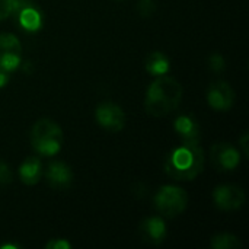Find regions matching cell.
I'll use <instances>...</instances> for the list:
<instances>
[{
    "instance_id": "20",
    "label": "cell",
    "mask_w": 249,
    "mask_h": 249,
    "mask_svg": "<svg viewBox=\"0 0 249 249\" xmlns=\"http://www.w3.org/2000/svg\"><path fill=\"white\" fill-rule=\"evenodd\" d=\"M71 244L63 238H54L45 244V249H70Z\"/></svg>"
},
{
    "instance_id": "1",
    "label": "cell",
    "mask_w": 249,
    "mask_h": 249,
    "mask_svg": "<svg viewBox=\"0 0 249 249\" xmlns=\"http://www.w3.org/2000/svg\"><path fill=\"white\" fill-rule=\"evenodd\" d=\"M204 160V150L198 143L182 142L168 153L163 169L174 181H193L203 172Z\"/></svg>"
},
{
    "instance_id": "3",
    "label": "cell",
    "mask_w": 249,
    "mask_h": 249,
    "mask_svg": "<svg viewBox=\"0 0 249 249\" xmlns=\"http://www.w3.org/2000/svg\"><path fill=\"white\" fill-rule=\"evenodd\" d=\"M29 142L38 155L55 156L63 147V130L54 120L39 118L31 128Z\"/></svg>"
},
{
    "instance_id": "4",
    "label": "cell",
    "mask_w": 249,
    "mask_h": 249,
    "mask_svg": "<svg viewBox=\"0 0 249 249\" xmlns=\"http://www.w3.org/2000/svg\"><path fill=\"white\" fill-rule=\"evenodd\" d=\"M188 206V194L177 185L160 187L153 197V207L165 219H174L185 212Z\"/></svg>"
},
{
    "instance_id": "18",
    "label": "cell",
    "mask_w": 249,
    "mask_h": 249,
    "mask_svg": "<svg viewBox=\"0 0 249 249\" xmlns=\"http://www.w3.org/2000/svg\"><path fill=\"white\" fill-rule=\"evenodd\" d=\"M158 6L155 0H139L137 3V13L142 18H150L156 12Z\"/></svg>"
},
{
    "instance_id": "19",
    "label": "cell",
    "mask_w": 249,
    "mask_h": 249,
    "mask_svg": "<svg viewBox=\"0 0 249 249\" xmlns=\"http://www.w3.org/2000/svg\"><path fill=\"white\" fill-rule=\"evenodd\" d=\"M13 181V172L7 163L0 160V185H7Z\"/></svg>"
},
{
    "instance_id": "14",
    "label": "cell",
    "mask_w": 249,
    "mask_h": 249,
    "mask_svg": "<svg viewBox=\"0 0 249 249\" xmlns=\"http://www.w3.org/2000/svg\"><path fill=\"white\" fill-rule=\"evenodd\" d=\"M18 175L22 184L35 185L39 182L42 177V163L36 156H28L19 166Z\"/></svg>"
},
{
    "instance_id": "15",
    "label": "cell",
    "mask_w": 249,
    "mask_h": 249,
    "mask_svg": "<svg viewBox=\"0 0 249 249\" xmlns=\"http://www.w3.org/2000/svg\"><path fill=\"white\" fill-rule=\"evenodd\" d=\"M144 69L155 77L168 74L171 70V60L162 51H152L144 60Z\"/></svg>"
},
{
    "instance_id": "7",
    "label": "cell",
    "mask_w": 249,
    "mask_h": 249,
    "mask_svg": "<svg viewBox=\"0 0 249 249\" xmlns=\"http://www.w3.org/2000/svg\"><path fill=\"white\" fill-rule=\"evenodd\" d=\"M241 152L232 143L219 142L210 149L212 165L219 172H232L241 165Z\"/></svg>"
},
{
    "instance_id": "22",
    "label": "cell",
    "mask_w": 249,
    "mask_h": 249,
    "mask_svg": "<svg viewBox=\"0 0 249 249\" xmlns=\"http://www.w3.org/2000/svg\"><path fill=\"white\" fill-rule=\"evenodd\" d=\"M12 0H0V20H4L10 16Z\"/></svg>"
},
{
    "instance_id": "13",
    "label": "cell",
    "mask_w": 249,
    "mask_h": 249,
    "mask_svg": "<svg viewBox=\"0 0 249 249\" xmlns=\"http://www.w3.org/2000/svg\"><path fill=\"white\" fill-rule=\"evenodd\" d=\"M175 133L182 139V142L198 143L201 137V127L198 120L193 114H181L174 121Z\"/></svg>"
},
{
    "instance_id": "12",
    "label": "cell",
    "mask_w": 249,
    "mask_h": 249,
    "mask_svg": "<svg viewBox=\"0 0 249 249\" xmlns=\"http://www.w3.org/2000/svg\"><path fill=\"white\" fill-rule=\"evenodd\" d=\"M74 179L71 168L63 160H53L47 165L45 181L47 184L57 191H64L71 187Z\"/></svg>"
},
{
    "instance_id": "6",
    "label": "cell",
    "mask_w": 249,
    "mask_h": 249,
    "mask_svg": "<svg viewBox=\"0 0 249 249\" xmlns=\"http://www.w3.org/2000/svg\"><path fill=\"white\" fill-rule=\"evenodd\" d=\"M96 123L109 133H118L125 127V112L124 109L111 101L101 102L95 109Z\"/></svg>"
},
{
    "instance_id": "21",
    "label": "cell",
    "mask_w": 249,
    "mask_h": 249,
    "mask_svg": "<svg viewBox=\"0 0 249 249\" xmlns=\"http://www.w3.org/2000/svg\"><path fill=\"white\" fill-rule=\"evenodd\" d=\"M238 149H239V152H241V155L244 156V158H247L248 159V155H249V133L248 131H244L242 133V136L239 137V140H238Z\"/></svg>"
},
{
    "instance_id": "17",
    "label": "cell",
    "mask_w": 249,
    "mask_h": 249,
    "mask_svg": "<svg viewBox=\"0 0 249 249\" xmlns=\"http://www.w3.org/2000/svg\"><path fill=\"white\" fill-rule=\"evenodd\" d=\"M207 66L213 73H223L226 70V60L220 53H213L207 58Z\"/></svg>"
},
{
    "instance_id": "16",
    "label": "cell",
    "mask_w": 249,
    "mask_h": 249,
    "mask_svg": "<svg viewBox=\"0 0 249 249\" xmlns=\"http://www.w3.org/2000/svg\"><path fill=\"white\" fill-rule=\"evenodd\" d=\"M210 247L213 249H241L244 244L233 233H219L210 239Z\"/></svg>"
},
{
    "instance_id": "24",
    "label": "cell",
    "mask_w": 249,
    "mask_h": 249,
    "mask_svg": "<svg viewBox=\"0 0 249 249\" xmlns=\"http://www.w3.org/2000/svg\"><path fill=\"white\" fill-rule=\"evenodd\" d=\"M18 249L20 248V245L18 244H4V245H0V249Z\"/></svg>"
},
{
    "instance_id": "8",
    "label": "cell",
    "mask_w": 249,
    "mask_h": 249,
    "mask_svg": "<svg viewBox=\"0 0 249 249\" xmlns=\"http://www.w3.org/2000/svg\"><path fill=\"white\" fill-rule=\"evenodd\" d=\"M22 63V45L16 35L0 34V70L6 73L15 71Z\"/></svg>"
},
{
    "instance_id": "11",
    "label": "cell",
    "mask_w": 249,
    "mask_h": 249,
    "mask_svg": "<svg viewBox=\"0 0 249 249\" xmlns=\"http://www.w3.org/2000/svg\"><path fill=\"white\" fill-rule=\"evenodd\" d=\"M139 235L142 241L147 245L158 247L168 236V228L162 216H150L140 222Z\"/></svg>"
},
{
    "instance_id": "10",
    "label": "cell",
    "mask_w": 249,
    "mask_h": 249,
    "mask_svg": "<svg viewBox=\"0 0 249 249\" xmlns=\"http://www.w3.org/2000/svg\"><path fill=\"white\" fill-rule=\"evenodd\" d=\"M207 102L209 105L219 112L231 111L235 104V90L225 80L212 82L207 88Z\"/></svg>"
},
{
    "instance_id": "9",
    "label": "cell",
    "mask_w": 249,
    "mask_h": 249,
    "mask_svg": "<svg viewBox=\"0 0 249 249\" xmlns=\"http://www.w3.org/2000/svg\"><path fill=\"white\" fill-rule=\"evenodd\" d=\"M247 201L245 191L233 184L219 185L213 191V203L219 210L235 212L239 210Z\"/></svg>"
},
{
    "instance_id": "23",
    "label": "cell",
    "mask_w": 249,
    "mask_h": 249,
    "mask_svg": "<svg viewBox=\"0 0 249 249\" xmlns=\"http://www.w3.org/2000/svg\"><path fill=\"white\" fill-rule=\"evenodd\" d=\"M10 73H6V71H3V70H0V89L1 88H4L7 83H9V79H10V76H9Z\"/></svg>"
},
{
    "instance_id": "2",
    "label": "cell",
    "mask_w": 249,
    "mask_h": 249,
    "mask_svg": "<svg viewBox=\"0 0 249 249\" xmlns=\"http://www.w3.org/2000/svg\"><path fill=\"white\" fill-rule=\"evenodd\" d=\"M182 95V85L177 79L168 74L158 76L147 88L144 109L152 117H165L179 107Z\"/></svg>"
},
{
    "instance_id": "5",
    "label": "cell",
    "mask_w": 249,
    "mask_h": 249,
    "mask_svg": "<svg viewBox=\"0 0 249 249\" xmlns=\"http://www.w3.org/2000/svg\"><path fill=\"white\" fill-rule=\"evenodd\" d=\"M10 16L16 26L28 34L38 32L44 25V15L41 9L31 0H12Z\"/></svg>"
}]
</instances>
